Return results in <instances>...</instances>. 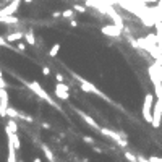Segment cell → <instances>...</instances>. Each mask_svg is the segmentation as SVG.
<instances>
[{
	"label": "cell",
	"mask_w": 162,
	"mask_h": 162,
	"mask_svg": "<svg viewBox=\"0 0 162 162\" xmlns=\"http://www.w3.org/2000/svg\"><path fill=\"white\" fill-rule=\"evenodd\" d=\"M71 76H73L76 81H78V86H80L81 91L88 92V94H94V96H97V97H101V99H104V101H107V102H112L110 97H107V94H104L94 83H91V81H88V80H84L83 76L76 75V73H71Z\"/></svg>",
	"instance_id": "cell-1"
},
{
	"label": "cell",
	"mask_w": 162,
	"mask_h": 162,
	"mask_svg": "<svg viewBox=\"0 0 162 162\" xmlns=\"http://www.w3.org/2000/svg\"><path fill=\"white\" fill-rule=\"evenodd\" d=\"M26 86L28 88H29L34 94H36V96L37 97H39V99H42V101H45L47 104H49V106H52V107H55L57 110H60V106H59V104H57L50 96H49V92H47L42 86H41V84L39 83H37V81H28L26 83Z\"/></svg>",
	"instance_id": "cell-2"
},
{
	"label": "cell",
	"mask_w": 162,
	"mask_h": 162,
	"mask_svg": "<svg viewBox=\"0 0 162 162\" xmlns=\"http://www.w3.org/2000/svg\"><path fill=\"white\" fill-rule=\"evenodd\" d=\"M99 131H101L106 138L112 139L113 143H117V146H120V148H127V146H128L127 135H125L123 131H113V130L106 128V127H101V130H99Z\"/></svg>",
	"instance_id": "cell-3"
},
{
	"label": "cell",
	"mask_w": 162,
	"mask_h": 162,
	"mask_svg": "<svg viewBox=\"0 0 162 162\" xmlns=\"http://www.w3.org/2000/svg\"><path fill=\"white\" fill-rule=\"evenodd\" d=\"M152 107H154V94L148 92L144 96V101H143V120H144L146 123H151L152 120Z\"/></svg>",
	"instance_id": "cell-4"
},
{
	"label": "cell",
	"mask_w": 162,
	"mask_h": 162,
	"mask_svg": "<svg viewBox=\"0 0 162 162\" xmlns=\"http://www.w3.org/2000/svg\"><path fill=\"white\" fill-rule=\"evenodd\" d=\"M151 125L154 128H160L162 125V106H160V101H154V107H152V120H151Z\"/></svg>",
	"instance_id": "cell-5"
},
{
	"label": "cell",
	"mask_w": 162,
	"mask_h": 162,
	"mask_svg": "<svg viewBox=\"0 0 162 162\" xmlns=\"http://www.w3.org/2000/svg\"><path fill=\"white\" fill-rule=\"evenodd\" d=\"M148 75L151 81H156V80L162 81V63H157V62L151 63L148 68Z\"/></svg>",
	"instance_id": "cell-6"
},
{
	"label": "cell",
	"mask_w": 162,
	"mask_h": 162,
	"mask_svg": "<svg viewBox=\"0 0 162 162\" xmlns=\"http://www.w3.org/2000/svg\"><path fill=\"white\" fill-rule=\"evenodd\" d=\"M122 31H123V29H120V28L115 26V24H104V26L101 28V33H102L104 36H107V37H120V36H122Z\"/></svg>",
	"instance_id": "cell-7"
},
{
	"label": "cell",
	"mask_w": 162,
	"mask_h": 162,
	"mask_svg": "<svg viewBox=\"0 0 162 162\" xmlns=\"http://www.w3.org/2000/svg\"><path fill=\"white\" fill-rule=\"evenodd\" d=\"M55 96L59 99H62V101H68L70 99V88L66 86L65 83L57 81V84H55Z\"/></svg>",
	"instance_id": "cell-8"
},
{
	"label": "cell",
	"mask_w": 162,
	"mask_h": 162,
	"mask_svg": "<svg viewBox=\"0 0 162 162\" xmlns=\"http://www.w3.org/2000/svg\"><path fill=\"white\" fill-rule=\"evenodd\" d=\"M8 91L5 88H0V117H7V109H8Z\"/></svg>",
	"instance_id": "cell-9"
},
{
	"label": "cell",
	"mask_w": 162,
	"mask_h": 162,
	"mask_svg": "<svg viewBox=\"0 0 162 162\" xmlns=\"http://www.w3.org/2000/svg\"><path fill=\"white\" fill-rule=\"evenodd\" d=\"M23 0H12L10 3H7V7H3L2 10H0V16H5V15H15L18 12V8H20Z\"/></svg>",
	"instance_id": "cell-10"
},
{
	"label": "cell",
	"mask_w": 162,
	"mask_h": 162,
	"mask_svg": "<svg viewBox=\"0 0 162 162\" xmlns=\"http://www.w3.org/2000/svg\"><path fill=\"white\" fill-rule=\"evenodd\" d=\"M76 113H78V115H80L84 122H86L91 128H94V130H101V125H99V123H97L96 120H94L91 115H88L86 112H83V110H76Z\"/></svg>",
	"instance_id": "cell-11"
},
{
	"label": "cell",
	"mask_w": 162,
	"mask_h": 162,
	"mask_svg": "<svg viewBox=\"0 0 162 162\" xmlns=\"http://www.w3.org/2000/svg\"><path fill=\"white\" fill-rule=\"evenodd\" d=\"M5 39L8 41V42H18V41H21V39H24V33L23 31H15V33H8L7 36H5Z\"/></svg>",
	"instance_id": "cell-12"
},
{
	"label": "cell",
	"mask_w": 162,
	"mask_h": 162,
	"mask_svg": "<svg viewBox=\"0 0 162 162\" xmlns=\"http://www.w3.org/2000/svg\"><path fill=\"white\" fill-rule=\"evenodd\" d=\"M0 23H3V24H18L20 23V18H16L15 15H5V16H0Z\"/></svg>",
	"instance_id": "cell-13"
},
{
	"label": "cell",
	"mask_w": 162,
	"mask_h": 162,
	"mask_svg": "<svg viewBox=\"0 0 162 162\" xmlns=\"http://www.w3.org/2000/svg\"><path fill=\"white\" fill-rule=\"evenodd\" d=\"M5 133H18V123H16V120H13V118L7 120V123H5Z\"/></svg>",
	"instance_id": "cell-14"
},
{
	"label": "cell",
	"mask_w": 162,
	"mask_h": 162,
	"mask_svg": "<svg viewBox=\"0 0 162 162\" xmlns=\"http://www.w3.org/2000/svg\"><path fill=\"white\" fill-rule=\"evenodd\" d=\"M8 135V141H12V144H13V148L18 151L21 148V143H20V138H18V133H7Z\"/></svg>",
	"instance_id": "cell-15"
},
{
	"label": "cell",
	"mask_w": 162,
	"mask_h": 162,
	"mask_svg": "<svg viewBox=\"0 0 162 162\" xmlns=\"http://www.w3.org/2000/svg\"><path fill=\"white\" fill-rule=\"evenodd\" d=\"M8 162H18V157H16V149L13 148L12 141H8Z\"/></svg>",
	"instance_id": "cell-16"
},
{
	"label": "cell",
	"mask_w": 162,
	"mask_h": 162,
	"mask_svg": "<svg viewBox=\"0 0 162 162\" xmlns=\"http://www.w3.org/2000/svg\"><path fill=\"white\" fill-rule=\"evenodd\" d=\"M24 39H26V44L28 45H36V36H34V31L33 29H28L24 33Z\"/></svg>",
	"instance_id": "cell-17"
},
{
	"label": "cell",
	"mask_w": 162,
	"mask_h": 162,
	"mask_svg": "<svg viewBox=\"0 0 162 162\" xmlns=\"http://www.w3.org/2000/svg\"><path fill=\"white\" fill-rule=\"evenodd\" d=\"M41 148H42V152L45 154V157L49 159V162H55V156H54V152L50 151V148L47 144H41Z\"/></svg>",
	"instance_id": "cell-18"
},
{
	"label": "cell",
	"mask_w": 162,
	"mask_h": 162,
	"mask_svg": "<svg viewBox=\"0 0 162 162\" xmlns=\"http://www.w3.org/2000/svg\"><path fill=\"white\" fill-rule=\"evenodd\" d=\"M18 113H20V110H16L15 107L8 106V109H7V117H10V118H13V120H18Z\"/></svg>",
	"instance_id": "cell-19"
},
{
	"label": "cell",
	"mask_w": 162,
	"mask_h": 162,
	"mask_svg": "<svg viewBox=\"0 0 162 162\" xmlns=\"http://www.w3.org/2000/svg\"><path fill=\"white\" fill-rule=\"evenodd\" d=\"M60 47H62V44H54L52 47H50V50H49V57H57L59 55V52H60Z\"/></svg>",
	"instance_id": "cell-20"
},
{
	"label": "cell",
	"mask_w": 162,
	"mask_h": 162,
	"mask_svg": "<svg viewBox=\"0 0 162 162\" xmlns=\"http://www.w3.org/2000/svg\"><path fill=\"white\" fill-rule=\"evenodd\" d=\"M62 18L73 20V18H75V10H73V8H66V10H63V12H62Z\"/></svg>",
	"instance_id": "cell-21"
},
{
	"label": "cell",
	"mask_w": 162,
	"mask_h": 162,
	"mask_svg": "<svg viewBox=\"0 0 162 162\" xmlns=\"http://www.w3.org/2000/svg\"><path fill=\"white\" fill-rule=\"evenodd\" d=\"M0 47H7V49H10V50H18L15 45H12V44L8 42L5 37H2V36H0Z\"/></svg>",
	"instance_id": "cell-22"
},
{
	"label": "cell",
	"mask_w": 162,
	"mask_h": 162,
	"mask_svg": "<svg viewBox=\"0 0 162 162\" xmlns=\"http://www.w3.org/2000/svg\"><path fill=\"white\" fill-rule=\"evenodd\" d=\"M18 120H23V122H28V123H34V118L31 115H28V113H23V112L18 113Z\"/></svg>",
	"instance_id": "cell-23"
},
{
	"label": "cell",
	"mask_w": 162,
	"mask_h": 162,
	"mask_svg": "<svg viewBox=\"0 0 162 162\" xmlns=\"http://www.w3.org/2000/svg\"><path fill=\"white\" fill-rule=\"evenodd\" d=\"M125 157H127L128 162H138L136 160V154H133V152H130V151H125Z\"/></svg>",
	"instance_id": "cell-24"
},
{
	"label": "cell",
	"mask_w": 162,
	"mask_h": 162,
	"mask_svg": "<svg viewBox=\"0 0 162 162\" xmlns=\"http://www.w3.org/2000/svg\"><path fill=\"white\" fill-rule=\"evenodd\" d=\"M75 13H86V7L84 5H73Z\"/></svg>",
	"instance_id": "cell-25"
},
{
	"label": "cell",
	"mask_w": 162,
	"mask_h": 162,
	"mask_svg": "<svg viewBox=\"0 0 162 162\" xmlns=\"http://www.w3.org/2000/svg\"><path fill=\"white\" fill-rule=\"evenodd\" d=\"M0 88H8V83L5 81V78H3V71L2 70H0Z\"/></svg>",
	"instance_id": "cell-26"
},
{
	"label": "cell",
	"mask_w": 162,
	"mask_h": 162,
	"mask_svg": "<svg viewBox=\"0 0 162 162\" xmlns=\"http://www.w3.org/2000/svg\"><path fill=\"white\" fill-rule=\"evenodd\" d=\"M16 49L20 50V52H24V50H26V44H24V42H21V41H18V44H16Z\"/></svg>",
	"instance_id": "cell-27"
},
{
	"label": "cell",
	"mask_w": 162,
	"mask_h": 162,
	"mask_svg": "<svg viewBox=\"0 0 162 162\" xmlns=\"http://www.w3.org/2000/svg\"><path fill=\"white\" fill-rule=\"evenodd\" d=\"M55 80L59 81V83H65V78H63L62 73H55Z\"/></svg>",
	"instance_id": "cell-28"
},
{
	"label": "cell",
	"mask_w": 162,
	"mask_h": 162,
	"mask_svg": "<svg viewBox=\"0 0 162 162\" xmlns=\"http://www.w3.org/2000/svg\"><path fill=\"white\" fill-rule=\"evenodd\" d=\"M136 160H138V162H149V159H148V157L141 156V154H136Z\"/></svg>",
	"instance_id": "cell-29"
},
{
	"label": "cell",
	"mask_w": 162,
	"mask_h": 162,
	"mask_svg": "<svg viewBox=\"0 0 162 162\" xmlns=\"http://www.w3.org/2000/svg\"><path fill=\"white\" fill-rule=\"evenodd\" d=\"M148 159H149V162H162V157H157V156H151Z\"/></svg>",
	"instance_id": "cell-30"
},
{
	"label": "cell",
	"mask_w": 162,
	"mask_h": 162,
	"mask_svg": "<svg viewBox=\"0 0 162 162\" xmlns=\"http://www.w3.org/2000/svg\"><path fill=\"white\" fill-rule=\"evenodd\" d=\"M83 141L88 143V144H94V139H92L91 136H83Z\"/></svg>",
	"instance_id": "cell-31"
},
{
	"label": "cell",
	"mask_w": 162,
	"mask_h": 162,
	"mask_svg": "<svg viewBox=\"0 0 162 162\" xmlns=\"http://www.w3.org/2000/svg\"><path fill=\"white\" fill-rule=\"evenodd\" d=\"M42 75L44 76H49L50 75V68H49V66H42Z\"/></svg>",
	"instance_id": "cell-32"
},
{
	"label": "cell",
	"mask_w": 162,
	"mask_h": 162,
	"mask_svg": "<svg viewBox=\"0 0 162 162\" xmlns=\"http://www.w3.org/2000/svg\"><path fill=\"white\" fill-rule=\"evenodd\" d=\"M78 24H80V23L76 21L75 18H73V20H70V26H71V28H78Z\"/></svg>",
	"instance_id": "cell-33"
},
{
	"label": "cell",
	"mask_w": 162,
	"mask_h": 162,
	"mask_svg": "<svg viewBox=\"0 0 162 162\" xmlns=\"http://www.w3.org/2000/svg\"><path fill=\"white\" fill-rule=\"evenodd\" d=\"M62 16V12H54L52 13V18H60Z\"/></svg>",
	"instance_id": "cell-34"
},
{
	"label": "cell",
	"mask_w": 162,
	"mask_h": 162,
	"mask_svg": "<svg viewBox=\"0 0 162 162\" xmlns=\"http://www.w3.org/2000/svg\"><path fill=\"white\" fill-rule=\"evenodd\" d=\"M33 162H42V160H41V157H34V159H33Z\"/></svg>",
	"instance_id": "cell-35"
},
{
	"label": "cell",
	"mask_w": 162,
	"mask_h": 162,
	"mask_svg": "<svg viewBox=\"0 0 162 162\" xmlns=\"http://www.w3.org/2000/svg\"><path fill=\"white\" fill-rule=\"evenodd\" d=\"M23 2H24V3H33L34 0H23Z\"/></svg>",
	"instance_id": "cell-36"
},
{
	"label": "cell",
	"mask_w": 162,
	"mask_h": 162,
	"mask_svg": "<svg viewBox=\"0 0 162 162\" xmlns=\"http://www.w3.org/2000/svg\"><path fill=\"white\" fill-rule=\"evenodd\" d=\"M3 2H5V3H10V2H12V0H3Z\"/></svg>",
	"instance_id": "cell-37"
},
{
	"label": "cell",
	"mask_w": 162,
	"mask_h": 162,
	"mask_svg": "<svg viewBox=\"0 0 162 162\" xmlns=\"http://www.w3.org/2000/svg\"><path fill=\"white\" fill-rule=\"evenodd\" d=\"M157 101H160V106H162V97H160V99H157Z\"/></svg>",
	"instance_id": "cell-38"
},
{
	"label": "cell",
	"mask_w": 162,
	"mask_h": 162,
	"mask_svg": "<svg viewBox=\"0 0 162 162\" xmlns=\"http://www.w3.org/2000/svg\"><path fill=\"white\" fill-rule=\"evenodd\" d=\"M18 162H24V160H21V159H18Z\"/></svg>",
	"instance_id": "cell-39"
}]
</instances>
